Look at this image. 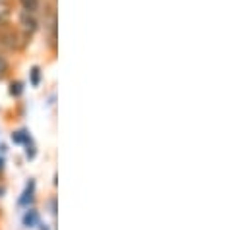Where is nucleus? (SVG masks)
<instances>
[{
    "instance_id": "f257e3e1",
    "label": "nucleus",
    "mask_w": 250,
    "mask_h": 230,
    "mask_svg": "<svg viewBox=\"0 0 250 230\" xmlns=\"http://www.w3.org/2000/svg\"><path fill=\"white\" fill-rule=\"evenodd\" d=\"M18 29L29 37H33L39 29H41V21L39 16L35 12H27V10H20L18 12Z\"/></svg>"
},
{
    "instance_id": "f03ea898",
    "label": "nucleus",
    "mask_w": 250,
    "mask_h": 230,
    "mask_svg": "<svg viewBox=\"0 0 250 230\" xmlns=\"http://www.w3.org/2000/svg\"><path fill=\"white\" fill-rule=\"evenodd\" d=\"M35 190H37V184H35L33 178H29V182L25 184V188H23L20 199H18V205L20 207H29L33 203V199H35Z\"/></svg>"
},
{
    "instance_id": "7ed1b4c3",
    "label": "nucleus",
    "mask_w": 250,
    "mask_h": 230,
    "mask_svg": "<svg viewBox=\"0 0 250 230\" xmlns=\"http://www.w3.org/2000/svg\"><path fill=\"white\" fill-rule=\"evenodd\" d=\"M39 223H41V215H39V211L27 207V211H25L23 217H21V225H23L25 229H37Z\"/></svg>"
},
{
    "instance_id": "20e7f679",
    "label": "nucleus",
    "mask_w": 250,
    "mask_h": 230,
    "mask_svg": "<svg viewBox=\"0 0 250 230\" xmlns=\"http://www.w3.org/2000/svg\"><path fill=\"white\" fill-rule=\"evenodd\" d=\"M12 18V4L10 2H0V27L10 23Z\"/></svg>"
},
{
    "instance_id": "39448f33",
    "label": "nucleus",
    "mask_w": 250,
    "mask_h": 230,
    "mask_svg": "<svg viewBox=\"0 0 250 230\" xmlns=\"http://www.w3.org/2000/svg\"><path fill=\"white\" fill-rule=\"evenodd\" d=\"M29 137H31V134H29V130H25V128L12 132V141H14L16 145H23V143H25Z\"/></svg>"
},
{
    "instance_id": "423d86ee",
    "label": "nucleus",
    "mask_w": 250,
    "mask_h": 230,
    "mask_svg": "<svg viewBox=\"0 0 250 230\" xmlns=\"http://www.w3.org/2000/svg\"><path fill=\"white\" fill-rule=\"evenodd\" d=\"M23 91H25V87H23V81H20V79H16V81H10V89H8L10 97H14V99H20V97L23 95Z\"/></svg>"
},
{
    "instance_id": "0eeeda50",
    "label": "nucleus",
    "mask_w": 250,
    "mask_h": 230,
    "mask_svg": "<svg viewBox=\"0 0 250 230\" xmlns=\"http://www.w3.org/2000/svg\"><path fill=\"white\" fill-rule=\"evenodd\" d=\"M41 2H43V0H18V4H20V8H21V10L35 12V14H39Z\"/></svg>"
},
{
    "instance_id": "6e6552de",
    "label": "nucleus",
    "mask_w": 250,
    "mask_h": 230,
    "mask_svg": "<svg viewBox=\"0 0 250 230\" xmlns=\"http://www.w3.org/2000/svg\"><path fill=\"white\" fill-rule=\"evenodd\" d=\"M41 79H43L41 68L39 66H31V70H29V83H31V87H39Z\"/></svg>"
},
{
    "instance_id": "1a4fd4ad",
    "label": "nucleus",
    "mask_w": 250,
    "mask_h": 230,
    "mask_svg": "<svg viewBox=\"0 0 250 230\" xmlns=\"http://www.w3.org/2000/svg\"><path fill=\"white\" fill-rule=\"evenodd\" d=\"M23 147H25V159L33 161V159L37 157V145H35L33 137H29V139H27V141L23 143Z\"/></svg>"
},
{
    "instance_id": "9d476101",
    "label": "nucleus",
    "mask_w": 250,
    "mask_h": 230,
    "mask_svg": "<svg viewBox=\"0 0 250 230\" xmlns=\"http://www.w3.org/2000/svg\"><path fill=\"white\" fill-rule=\"evenodd\" d=\"M8 74H10V62H8V58L0 53V79H6Z\"/></svg>"
},
{
    "instance_id": "9b49d317",
    "label": "nucleus",
    "mask_w": 250,
    "mask_h": 230,
    "mask_svg": "<svg viewBox=\"0 0 250 230\" xmlns=\"http://www.w3.org/2000/svg\"><path fill=\"white\" fill-rule=\"evenodd\" d=\"M49 213L53 217H57V197H51L49 199Z\"/></svg>"
},
{
    "instance_id": "f8f14e48",
    "label": "nucleus",
    "mask_w": 250,
    "mask_h": 230,
    "mask_svg": "<svg viewBox=\"0 0 250 230\" xmlns=\"http://www.w3.org/2000/svg\"><path fill=\"white\" fill-rule=\"evenodd\" d=\"M37 229L39 230H51L49 229V225H45V223H39V225H37Z\"/></svg>"
},
{
    "instance_id": "ddd939ff",
    "label": "nucleus",
    "mask_w": 250,
    "mask_h": 230,
    "mask_svg": "<svg viewBox=\"0 0 250 230\" xmlns=\"http://www.w3.org/2000/svg\"><path fill=\"white\" fill-rule=\"evenodd\" d=\"M2 169H4V157L0 155V171H2Z\"/></svg>"
},
{
    "instance_id": "4468645a",
    "label": "nucleus",
    "mask_w": 250,
    "mask_h": 230,
    "mask_svg": "<svg viewBox=\"0 0 250 230\" xmlns=\"http://www.w3.org/2000/svg\"><path fill=\"white\" fill-rule=\"evenodd\" d=\"M0 2H10V4H12V0H0Z\"/></svg>"
}]
</instances>
